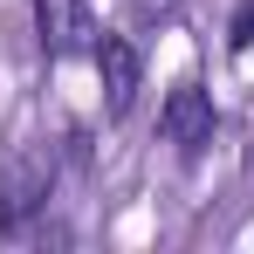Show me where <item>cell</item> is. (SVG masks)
Wrapping results in <instances>:
<instances>
[{"label":"cell","instance_id":"obj_1","mask_svg":"<svg viewBox=\"0 0 254 254\" xmlns=\"http://www.w3.org/2000/svg\"><path fill=\"white\" fill-rule=\"evenodd\" d=\"M48 186H55V158H48V151L7 165V192H0V234H7V241L28 234V213L48 206Z\"/></svg>","mask_w":254,"mask_h":254},{"label":"cell","instance_id":"obj_2","mask_svg":"<svg viewBox=\"0 0 254 254\" xmlns=\"http://www.w3.org/2000/svg\"><path fill=\"white\" fill-rule=\"evenodd\" d=\"M35 35H42L48 62H76L96 48V28H89V0H35Z\"/></svg>","mask_w":254,"mask_h":254},{"label":"cell","instance_id":"obj_3","mask_svg":"<svg viewBox=\"0 0 254 254\" xmlns=\"http://www.w3.org/2000/svg\"><path fill=\"white\" fill-rule=\"evenodd\" d=\"M89 62H96V76H103V117H110V124H117V117H130V103H137V83H144V62H137V48H130L124 35H96Z\"/></svg>","mask_w":254,"mask_h":254},{"label":"cell","instance_id":"obj_4","mask_svg":"<svg viewBox=\"0 0 254 254\" xmlns=\"http://www.w3.org/2000/svg\"><path fill=\"white\" fill-rule=\"evenodd\" d=\"M158 130H165L186 158H199V151L213 144V96L192 83V76H186V83H172L165 110H158Z\"/></svg>","mask_w":254,"mask_h":254},{"label":"cell","instance_id":"obj_5","mask_svg":"<svg viewBox=\"0 0 254 254\" xmlns=\"http://www.w3.org/2000/svg\"><path fill=\"white\" fill-rule=\"evenodd\" d=\"M227 48H234V55H248V48H254V0L234 7V21H227Z\"/></svg>","mask_w":254,"mask_h":254}]
</instances>
